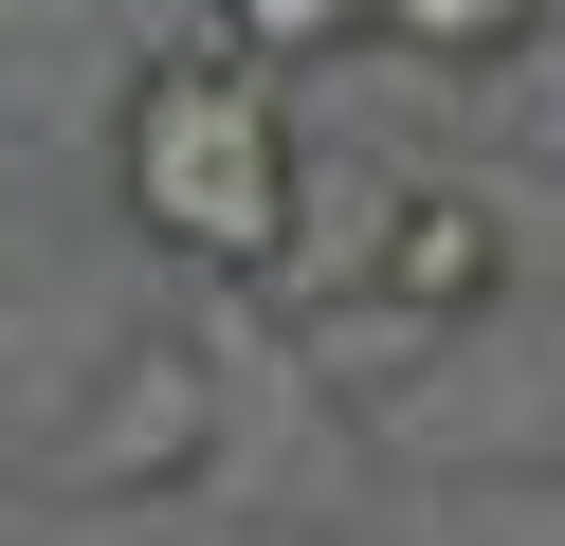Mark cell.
<instances>
[{"label": "cell", "mask_w": 565, "mask_h": 546, "mask_svg": "<svg viewBox=\"0 0 565 546\" xmlns=\"http://www.w3.org/2000/svg\"><path fill=\"white\" fill-rule=\"evenodd\" d=\"M110 164H128V218H147L164 255H201V274H274V255H292L310 182H292V92H274V73L164 55L147 92H128Z\"/></svg>", "instance_id": "6da1fadb"}, {"label": "cell", "mask_w": 565, "mask_h": 546, "mask_svg": "<svg viewBox=\"0 0 565 546\" xmlns=\"http://www.w3.org/2000/svg\"><path fill=\"white\" fill-rule=\"evenodd\" d=\"M201 437H220V364L201 346H110L92 364V419L55 437V492L74 510H147L201 473Z\"/></svg>", "instance_id": "7a4b0ae2"}, {"label": "cell", "mask_w": 565, "mask_h": 546, "mask_svg": "<svg viewBox=\"0 0 565 546\" xmlns=\"http://www.w3.org/2000/svg\"><path fill=\"white\" fill-rule=\"evenodd\" d=\"M365 291H383V310H419V328L492 310V291H511L492 201H475V182H383V201H365Z\"/></svg>", "instance_id": "3957f363"}]
</instances>
